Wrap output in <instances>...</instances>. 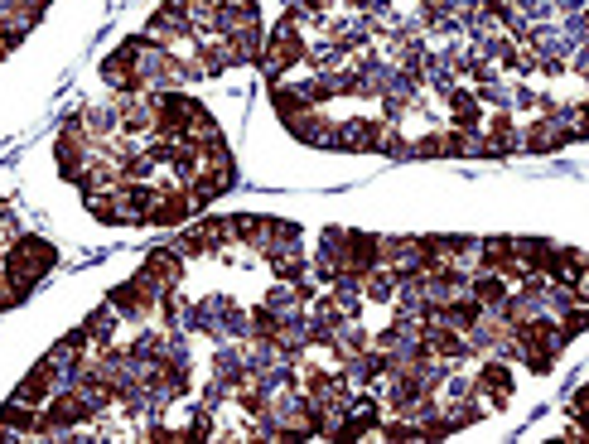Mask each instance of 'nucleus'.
I'll return each instance as SVG.
<instances>
[{
	"mask_svg": "<svg viewBox=\"0 0 589 444\" xmlns=\"http://www.w3.org/2000/svg\"><path fill=\"white\" fill-rule=\"evenodd\" d=\"M150 111H155L150 136H194L203 121H213L194 92H179V87H150Z\"/></svg>",
	"mask_w": 589,
	"mask_h": 444,
	"instance_id": "1",
	"label": "nucleus"
},
{
	"mask_svg": "<svg viewBox=\"0 0 589 444\" xmlns=\"http://www.w3.org/2000/svg\"><path fill=\"white\" fill-rule=\"evenodd\" d=\"M102 416L92 401H87V391L78 387H54V396L39 406V440H58V435H78L83 425H92V420Z\"/></svg>",
	"mask_w": 589,
	"mask_h": 444,
	"instance_id": "2",
	"label": "nucleus"
},
{
	"mask_svg": "<svg viewBox=\"0 0 589 444\" xmlns=\"http://www.w3.org/2000/svg\"><path fill=\"white\" fill-rule=\"evenodd\" d=\"M58 266V247L49 237H10L5 242V256H0V276L10 280H29V285H39L44 276H54Z\"/></svg>",
	"mask_w": 589,
	"mask_h": 444,
	"instance_id": "3",
	"label": "nucleus"
},
{
	"mask_svg": "<svg viewBox=\"0 0 589 444\" xmlns=\"http://www.w3.org/2000/svg\"><path fill=\"white\" fill-rule=\"evenodd\" d=\"M305 49H309L305 29L295 25L290 15H281V25L261 39V54H256L261 73H266V83H271V78H285L290 68H300V63H305Z\"/></svg>",
	"mask_w": 589,
	"mask_h": 444,
	"instance_id": "4",
	"label": "nucleus"
},
{
	"mask_svg": "<svg viewBox=\"0 0 589 444\" xmlns=\"http://www.w3.org/2000/svg\"><path fill=\"white\" fill-rule=\"evenodd\" d=\"M87 160H92V145H87L83 121H78V111H73V116L58 121V131H54V174L63 184H78Z\"/></svg>",
	"mask_w": 589,
	"mask_h": 444,
	"instance_id": "5",
	"label": "nucleus"
},
{
	"mask_svg": "<svg viewBox=\"0 0 589 444\" xmlns=\"http://www.w3.org/2000/svg\"><path fill=\"white\" fill-rule=\"evenodd\" d=\"M155 300H160V290H155L141 271H136L131 280H121V285H112V295H107V305H112L126 324H145V319H155Z\"/></svg>",
	"mask_w": 589,
	"mask_h": 444,
	"instance_id": "6",
	"label": "nucleus"
},
{
	"mask_svg": "<svg viewBox=\"0 0 589 444\" xmlns=\"http://www.w3.org/2000/svg\"><path fill=\"white\" fill-rule=\"evenodd\" d=\"M169 247L179 251L184 261L189 256H213V251H223L227 247V218H218V213H208V218H198L194 227H184Z\"/></svg>",
	"mask_w": 589,
	"mask_h": 444,
	"instance_id": "7",
	"label": "nucleus"
},
{
	"mask_svg": "<svg viewBox=\"0 0 589 444\" xmlns=\"http://www.w3.org/2000/svg\"><path fill=\"white\" fill-rule=\"evenodd\" d=\"M478 372H474V391L478 401H493V406H507L512 401V391H517V372H512V362L507 358H474Z\"/></svg>",
	"mask_w": 589,
	"mask_h": 444,
	"instance_id": "8",
	"label": "nucleus"
},
{
	"mask_svg": "<svg viewBox=\"0 0 589 444\" xmlns=\"http://www.w3.org/2000/svg\"><path fill=\"white\" fill-rule=\"evenodd\" d=\"M575 140H585V136L570 131L561 116L551 111V116H536L532 126H522V155H551V150H565Z\"/></svg>",
	"mask_w": 589,
	"mask_h": 444,
	"instance_id": "9",
	"label": "nucleus"
},
{
	"mask_svg": "<svg viewBox=\"0 0 589 444\" xmlns=\"http://www.w3.org/2000/svg\"><path fill=\"white\" fill-rule=\"evenodd\" d=\"M382 131L387 121H367V116H348V121H334V150H348V155H372L382 150Z\"/></svg>",
	"mask_w": 589,
	"mask_h": 444,
	"instance_id": "10",
	"label": "nucleus"
},
{
	"mask_svg": "<svg viewBox=\"0 0 589 444\" xmlns=\"http://www.w3.org/2000/svg\"><path fill=\"white\" fill-rule=\"evenodd\" d=\"M474 271H493V276H503L507 285H517V280L527 276V266H522L517 251H512V237H483L474 251Z\"/></svg>",
	"mask_w": 589,
	"mask_h": 444,
	"instance_id": "11",
	"label": "nucleus"
},
{
	"mask_svg": "<svg viewBox=\"0 0 589 444\" xmlns=\"http://www.w3.org/2000/svg\"><path fill=\"white\" fill-rule=\"evenodd\" d=\"M194 213L198 208H194V198H189V189H184V179H169V184H160V198H155L145 227H184Z\"/></svg>",
	"mask_w": 589,
	"mask_h": 444,
	"instance_id": "12",
	"label": "nucleus"
},
{
	"mask_svg": "<svg viewBox=\"0 0 589 444\" xmlns=\"http://www.w3.org/2000/svg\"><path fill=\"white\" fill-rule=\"evenodd\" d=\"M440 107L449 111V126H454V131H478V126H483V102L474 97V87L449 83L445 92H440Z\"/></svg>",
	"mask_w": 589,
	"mask_h": 444,
	"instance_id": "13",
	"label": "nucleus"
},
{
	"mask_svg": "<svg viewBox=\"0 0 589 444\" xmlns=\"http://www.w3.org/2000/svg\"><path fill=\"white\" fill-rule=\"evenodd\" d=\"M54 387H58V362L44 353V358L34 362L25 377L15 382V391H10V396H15V401H25V406H44V401L54 396Z\"/></svg>",
	"mask_w": 589,
	"mask_h": 444,
	"instance_id": "14",
	"label": "nucleus"
},
{
	"mask_svg": "<svg viewBox=\"0 0 589 444\" xmlns=\"http://www.w3.org/2000/svg\"><path fill=\"white\" fill-rule=\"evenodd\" d=\"M285 131H290V140H300V145H314V150H334V116H329L324 107L300 111L295 121H285Z\"/></svg>",
	"mask_w": 589,
	"mask_h": 444,
	"instance_id": "15",
	"label": "nucleus"
},
{
	"mask_svg": "<svg viewBox=\"0 0 589 444\" xmlns=\"http://www.w3.org/2000/svg\"><path fill=\"white\" fill-rule=\"evenodd\" d=\"M141 276L155 285V290H179L184 285V256L174 247H150L141 261Z\"/></svg>",
	"mask_w": 589,
	"mask_h": 444,
	"instance_id": "16",
	"label": "nucleus"
},
{
	"mask_svg": "<svg viewBox=\"0 0 589 444\" xmlns=\"http://www.w3.org/2000/svg\"><path fill=\"white\" fill-rule=\"evenodd\" d=\"M97 83L107 87V92H141V78H136V63L121 54V49H112V54H102V63H97Z\"/></svg>",
	"mask_w": 589,
	"mask_h": 444,
	"instance_id": "17",
	"label": "nucleus"
},
{
	"mask_svg": "<svg viewBox=\"0 0 589 444\" xmlns=\"http://www.w3.org/2000/svg\"><path fill=\"white\" fill-rule=\"evenodd\" d=\"M266 102H271V111H276V121H295L300 111H309L314 102H309L305 92H300V83H285V78H271L266 83Z\"/></svg>",
	"mask_w": 589,
	"mask_h": 444,
	"instance_id": "18",
	"label": "nucleus"
},
{
	"mask_svg": "<svg viewBox=\"0 0 589 444\" xmlns=\"http://www.w3.org/2000/svg\"><path fill=\"white\" fill-rule=\"evenodd\" d=\"M213 382H223L227 391H237V387L252 382V372H247V362H242V348H237V343H218V353H213Z\"/></svg>",
	"mask_w": 589,
	"mask_h": 444,
	"instance_id": "19",
	"label": "nucleus"
},
{
	"mask_svg": "<svg viewBox=\"0 0 589 444\" xmlns=\"http://www.w3.org/2000/svg\"><path fill=\"white\" fill-rule=\"evenodd\" d=\"M218 300H223V295H208V300L184 305V329L198 333V338H208V343H223V329H218Z\"/></svg>",
	"mask_w": 589,
	"mask_h": 444,
	"instance_id": "20",
	"label": "nucleus"
},
{
	"mask_svg": "<svg viewBox=\"0 0 589 444\" xmlns=\"http://www.w3.org/2000/svg\"><path fill=\"white\" fill-rule=\"evenodd\" d=\"M358 290H363V300L367 305H392V295H396V276H392V266H372L363 280H358Z\"/></svg>",
	"mask_w": 589,
	"mask_h": 444,
	"instance_id": "21",
	"label": "nucleus"
},
{
	"mask_svg": "<svg viewBox=\"0 0 589 444\" xmlns=\"http://www.w3.org/2000/svg\"><path fill=\"white\" fill-rule=\"evenodd\" d=\"M0 425L15 430V435H34L39 430V406H25V401H0Z\"/></svg>",
	"mask_w": 589,
	"mask_h": 444,
	"instance_id": "22",
	"label": "nucleus"
},
{
	"mask_svg": "<svg viewBox=\"0 0 589 444\" xmlns=\"http://www.w3.org/2000/svg\"><path fill=\"white\" fill-rule=\"evenodd\" d=\"M116 324H121V314H116L112 305H97V309H92V314H87V319H83V333H87V343H92V348H102V343H112Z\"/></svg>",
	"mask_w": 589,
	"mask_h": 444,
	"instance_id": "23",
	"label": "nucleus"
},
{
	"mask_svg": "<svg viewBox=\"0 0 589 444\" xmlns=\"http://www.w3.org/2000/svg\"><path fill=\"white\" fill-rule=\"evenodd\" d=\"M218 329H223V343H242L247 338V309L237 305L232 295L218 300Z\"/></svg>",
	"mask_w": 589,
	"mask_h": 444,
	"instance_id": "24",
	"label": "nucleus"
},
{
	"mask_svg": "<svg viewBox=\"0 0 589 444\" xmlns=\"http://www.w3.org/2000/svg\"><path fill=\"white\" fill-rule=\"evenodd\" d=\"M271 261V276L285 280V285H295V280L309 276V256L305 251H276V256H266Z\"/></svg>",
	"mask_w": 589,
	"mask_h": 444,
	"instance_id": "25",
	"label": "nucleus"
},
{
	"mask_svg": "<svg viewBox=\"0 0 589 444\" xmlns=\"http://www.w3.org/2000/svg\"><path fill=\"white\" fill-rule=\"evenodd\" d=\"M198 396H203V401H198L203 411H218V406H223V401H227V396H232V391H227L223 382H208V387L198 391Z\"/></svg>",
	"mask_w": 589,
	"mask_h": 444,
	"instance_id": "26",
	"label": "nucleus"
},
{
	"mask_svg": "<svg viewBox=\"0 0 589 444\" xmlns=\"http://www.w3.org/2000/svg\"><path fill=\"white\" fill-rule=\"evenodd\" d=\"M194 5H218V0H194ZM189 15H194V10H189Z\"/></svg>",
	"mask_w": 589,
	"mask_h": 444,
	"instance_id": "27",
	"label": "nucleus"
}]
</instances>
